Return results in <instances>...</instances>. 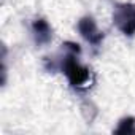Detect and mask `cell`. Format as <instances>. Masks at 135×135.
<instances>
[{
    "label": "cell",
    "mask_w": 135,
    "mask_h": 135,
    "mask_svg": "<svg viewBox=\"0 0 135 135\" xmlns=\"http://www.w3.org/2000/svg\"><path fill=\"white\" fill-rule=\"evenodd\" d=\"M114 133H122V135H127V133H135V118L133 116H126L119 121L118 127L114 129Z\"/></svg>",
    "instance_id": "5b68a950"
},
{
    "label": "cell",
    "mask_w": 135,
    "mask_h": 135,
    "mask_svg": "<svg viewBox=\"0 0 135 135\" xmlns=\"http://www.w3.org/2000/svg\"><path fill=\"white\" fill-rule=\"evenodd\" d=\"M78 32L94 48H99L102 45V41H103V37H105L92 16H83L78 21Z\"/></svg>",
    "instance_id": "3957f363"
},
{
    "label": "cell",
    "mask_w": 135,
    "mask_h": 135,
    "mask_svg": "<svg viewBox=\"0 0 135 135\" xmlns=\"http://www.w3.org/2000/svg\"><path fill=\"white\" fill-rule=\"evenodd\" d=\"M113 24L124 37L132 38L135 35V3H118L113 10Z\"/></svg>",
    "instance_id": "7a4b0ae2"
},
{
    "label": "cell",
    "mask_w": 135,
    "mask_h": 135,
    "mask_svg": "<svg viewBox=\"0 0 135 135\" xmlns=\"http://www.w3.org/2000/svg\"><path fill=\"white\" fill-rule=\"evenodd\" d=\"M30 30H32V37L37 46H45L52 40V27L45 18H35L32 21Z\"/></svg>",
    "instance_id": "277c9868"
},
{
    "label": "cell",
    "mask_w": 135,
    "mask_h": 135,
    "mask_svg": "<svg viewBox=\"0 0 135 135\" xmlns=\"http://www.w3.org/2000/svg\"><path fill=\"white\" fill-rule=\"evenodd\" d=\"M62 46L65 52L57 62V69L67 76V81L73 89L76 91L86 89L91 83V70L78 60V56L81 54L80 45L67 41Z\"/></svg>",
    "instance_id": "6da1fadb"
}]
</instances>
